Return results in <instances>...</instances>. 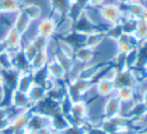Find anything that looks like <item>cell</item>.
<instances>
[{
  "label": "cell",
  "mask_w": 147,
  "mask_h": 134,
  "mask_svg": "<svg viewBox=\"0 0 147 134\" xmlns=\"http://www.w3.org/2000/svg\"><path fill=\"white\" fill-rule=\"evenodd\" d=\"M115 95L120 100L122 105H129V107L131 106V104L134 101L138 99L137 89H135L133 87H128V86L117 87L116 91H115Z\"/></svg>",
  "instance_id": "obj_6"
},
{
  "label": "cell",
  "mask_w": 147,
  "mask_h": 134,
  "mask_svg": "<svg viewBox=\"0 0 147 134\" xmlns=\"http://www.w3.org/2000/svg\"><path fill=\"white\" fill-rule=\"evenodd\" d=\"M5 50H8L5 42H4L3 40H0V54H1L2 52H4Z\"/></svg>",
  "instance_id": "obj_19"
},
{
  "label": "cell",
  "mask_w": 147,
  "mask_h": 134,
  "mask_svg": "<svg viewBox=\"0 0 147 134\" xmlns=\"http://www.w3.org/2000/svg\"><path fill=\"white\" fill-rule=\"evenodd\" d=\"M138 21H139V19H137V18H133V17H130V16L124 15V19L122 20V22L120 23L121 24L123 34H125V35L135 34L136 30H137Z\"/></svg>",
  "instance_id": "obj_15"
},
{
  "label": "cell",
  "mask_w": 147,
  "mask_h": 134,
  "mask_svg": "<svg viewBox=\"0 0 147 134\" xmlns=\"http://www.w3.org/2000/svg\"><path fill=\"white\" fill-rule=\"evenodd\" d=\"M32 23L31 20L23 12L19 11L13 18V22H12L11 28H13L16 32H18L20 35H23L29 29L30 24Z\"/></svg>",
  "instance_id": "obj_10"
},
{
  "label": "cell",
  "mask_w": 147,
  "mask_h": 134,
  "mask_svg": "<svg viewBox=\"0 0 147 134\" xmlns=\"http://www.w3.org/2000/svg\"><path fill=\"white\" fill-rule=\"evenodd\" d=\"M95 55H96L95 49H91L89 47L84 46L75 51L74 59L81 64L87 65L90 64V63H93V59L95 58Z\"/></svg>",
  "instance_id": "obj_11"
},
{
  "label": "cell",
  "mask_w": 147,
  "mask_h": 134,
  "mask_svg": "<svg viewBox=\"0 0 147 134\" xmlns=\"http://www.w3.org/2000/svg\"><path fill=\"white\" fill-rule=\"evenodd\" d=\"M131 0H114V2L118 5H124V4L128 3V2H130Z\"/></svg>",
  "instance_id": "obj_20"
},
{
  "label": "cell",
  "mask_w": 147,
  "mask_h": 134,
  "mask_svg": "<svg viewBox=\"0 0 147 134\" xmlns=\"http://www.w3.org/2000/svg\"><path fill=\"white\" fill-rule=\"evenodd\" d=\"M21 36L18 32H16L13 28L10 27L7 30L5 36L3 38V41L5 42L7 49L9 51H12L14 49H20V43H21Z\"/></svg>",
  "instance_id": "obj_12"
},
{
  "label": "cell",
  "mask_w": 147,
  "mask_h": 134,
  "mask_svg": "<svg viewBox=\"0 0 147 134\" xmlns=\"http://www.w3.org/2000/svg\"><path fill=\"white\" fill-rule=\"evenodd\" d=\"M0 71H1V70H0Z\"/></svg>",
  "instance_id": "obj_23"
},
{
  "label": "cell",
  "mask_w": 147,
  "mask_h": 134,
  "mask_svg": "<svg viewBox=\"0 0 147 134\" xmlns=\"http://www.w3.org/2000/svg\"><path fill=\"white\" fill-rule=\"evenodd\" d=\"M142 69L145 71V73H147V57H146V59H145V62H144L143 66H142Z\"/></svg>",
  "instance_id": "obj_21"
},
{
  "label": "cell",
  "mask_w": 147,
  "mask_h": 134,
  "mask_svg": "<svg viewBox=\"0 0 147 134\" xmlns=\"http://www.w3.org/2000/svg\"><path fill=\"white\" fill-rule=\"evenodd\" d=\"M98 14L108 27L120 24L124 19V13L121 7L115 2L114 3H104L101 7L98 8Z\"/></svg>",
  "instance_id": "obj_1"
},
{
  "label": "cell",
  "mask_w": 147,
  "mask_h": 134,
  "mask_svg": "<svg viewBox=\"0 0 147 134\" xmlns=\"http://www.w3.org/2000/svg\"><path fill=\"white\" fill-rule=\"evenodd\" d=\"M58 28V22L52 16H44L43 18L38 20V24L36 26L37 34L42 35L45 37H52L57 32Z\"/></svg>",
  "instance_id": "obj_3"
},
{
  "label": "cell",
  "mask_w": 147,
  "mask_h": 134,
  "mask_svg": "<svg viewBox=\"0 0 147 134\" xmlns=\"http://www.w3.org/2000/svg\"><path fill=\"white\" fill-rule=\"evenodd\" d=\"M144 80H145V82H147V73H146V75H145V79H144Z\"/></svg>",
  "instance_id": "obj_22"
},
{
  "label": "cell",
  "mask_w": 147,
  "mask_h": 134,
  "mask_svg": "<svg viewBox=\"0 0 147 134\" xmlns=\"http://www.w3.org/2000/svg\"><path fill=\"white\" fill-rule=\"evenodd\" d=\"M105 1H106V0H89L88 7L97 8V9H98L99 7H101V6L105 3Z\"/></svg>",
  "instance_id": "obj_17"
},
{
  "label": "cell",
  "mask_w": 147,
  "mask_h": 134,
  "mask_svg": "<svg viewBox=\"0 0 147 134\" xmlns=\"http://www.w3.org/2000/svg\"><path fill=\"white\" fill-rule=\"evenodd\" d=\"M104 99V103L102 105V119L112 118L114 116L122 114L123 105L115 94Z\"/></svg>",
  "instance_id": "obj_2"
},
{
  "label": "cell",
  "mask_w": 147,
  "mask_h": 134,
  "mask_svg": "<svg viewBox=\"0 0 147 134\" xmlns=\"http://www.w3.org/2000/svg\"><path fill=\"white\" fill-rule=\"evenodd\" d=\"M72 0H47L49 10L51 11L50 16H58L59 18L65 17L68 13Z\"/></svg>",
  "instance_id": "obj_5"
},
{
  "label": "cell",
  "mask_w": 147,
  "mask_h": 134,
  "mask_svg": "<svg viewBox=\"0 0 147 134\" xmlns=\"http://www.w3.org/2000/svg\"><path fill=\"white\" fill-rule=\"evenodd\" d=\"M94 87L96 94L101 98H107L115 94L117 88L114 80L103 77H99L97 82L94 83Z\"/></svg>",
  "instance_id": "obj_4"
},
{
  "label": "cell",
  "mask_w": 147,
  "mask_h": 134,
  "mask_svg": "<svg viewBox=\"0 0 147 134\" xmlns=\"http://www.w3.org/2000/svg\"><path fill=\"white\" fill-rule=\"evenodd\" d=\"M139 97H138V99H140L143 103H145L147 105V87L143 88V89L141 90V91L139 92Z\"/></svg>",
  "instance_id": "obj_18"
},
{
  "label": "cell",
  "mask_w": 147,
  "mask_h": 134,
  "mask_svg": "<svg viewBox=\"0 0 147 134\" xmlns=\"http://www.w3.org/2000/svg\"><path fill=\"white\" fill-rule=\"evenodd\" d=\"M23 4L24 0H0V15H15Z\"/></svg>",
  "instance_id": "obj_7"
},
{
  "label": "cell",
  "mask_w": 147,
  "mask_h": 134,
  "mask_svg": "<svg viewBox=\"0 0 147 134\" xmlns=\"http://www.w3.org/2000/svg\"><path fill=\"white\" fill-rule=\"evenodd\" d=\"M46 70H47V73H48V76L51 78V79H63L65 77L66 73L67 72L65 71L63 67L55 60L54 58L52 60L48 61L46 65Z\"/></svg>",
  "instance_id": "obj_13"
},
{
  "label": "cell",
  "mask_w": 147,
  "mask_h": 134,
  "mask_svg": "<svg viewBox=\"0 0 147 134\" xmlns=\"http://www.w3.org/2000/svg\"><path fill=\"white\" fill-rule=\"evenodd\" d=\"M105 39H106V37H105V30H99V31L92 32L90 34H87L85 46L96 50V48L101 46V44L104 42Z\"/></svg>",
  "instance_id": "obj_14"
},
{
  "label": "cell",
  "mask_w": 147,
  "mask_h": 134,
  "mask_svg": "<svg viewBox=\"0 0 147 134\" xmlns=\"http://www.w3.org/2000/svg\"><path fill=\"white\" fill-rule=\"evenodd\" d=\"M122 35H123V31H122L121 24L109 26L105 30V37H106V39H109V40L113 41V42H116Z\"/></svg>",
  "instance_id": "obj_16"
},
{
  "label": "cell",
  "mask_w": 147,
  "mask_h": 134,
  "mask_svg": "<svg viewBox=\"0 0 147 134\" xmlns=\"http://www.w3.org/2000/svg\"><path fill=\"white\" fill-rule=\"evenodd\" d=\"M121 7L122 11H123L125 16H130V17L137 18L140 19L143 11L145 10V6L139 1L136 0H131L128 3L124 4V5H119Z\"/></svg>",
  "instance_id": "obj_8"
},
{
  "label": "cell",
  "mask_w": 147,
  "mask_h": 134,
  "mask_svg": "<svg viewBox=\"0 0 147 134\" xmlns=\"http://www.w3.org/2000/svg\"><path fill=\"white\" fill-rule=\"evenodd\" d=\"M20 11L23 12L31 20V22L38 21L39 19H41V16L43 14L42 7L36 2H24Z\"/></svg>",
  "instance_id": "obj_9"
}]
</instances>
